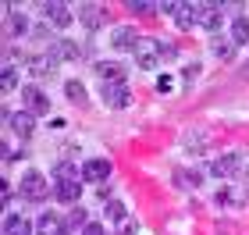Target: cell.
<instances>
[{
  "label": "cell",
  "mask_w": 249,
  "mask_h": 235,
  "mask_svg": "<svg viewBox=\"0 0 249 235\" xmlns=\"http://www.w3.org/2000/svg\"><path fill=\"white\" fill-rule=\"evenodd\" d=\"M18 193H21V199H29V203H47L50 199V193H53V185L43 178L39 171H29L21 175V185H18Z\"/></svg>",
  "instance_id": "cell-1"
},
{
  "label": "cell",
  "mask_w": 249,
  "mask_h": 235,
  "mask_svg": "<svg viewBox=\"0 0 249 235\" xmlns=\"http://www.w3.org/2000/svg\"><path fill=\"white\" fill-rule=\"evenodd\" d=\"M93 54V43H75V39H53L50 47H47V57L53 64H61V61H82Z\"/></svg>",
  "instance_id": "cell-2"
},
{
  "label": "cell",
  "mask_w": 249,
  "mask_h": 235,
  "mask_svg": "<svg viewBox=\"0 0 249 235\" xmlns=\"http://www.w3.org/2000/svg\"><path fill=\"white\" fill-rule=\"evenodd\" d=\"M135 61H139V68H142V72H153L157 64L164 61V54H160V39L142 36V39H139V47H135Z\"/></svg>",
  "instance_id": "cell-3"
},
{
  "label": "cell",
  "mask_w": 249,
  "mask_h": 235,
  "mask_svg": "<svg viewBox=\"0 0 249 235\" xmlns=\"http://www.w3.org/2000/svg\"><path fill=\"white\" fill-rule=\"evenodd\" d=\"M21 100H25V110H29L32 118L50 114V96L43 93L39 86H21Z\"/></svg>",
  "instance_id": "cell-4"
},
{
  "label": "cell",
  "mask_w": 249,
  "mask_h": 235,
  "mask_svg": "<svg viewBox=\"0 0 249 235\" xmlns=\"http://www.w3.org/2000/svg\"><path fill=\"white\" fill-rule=\"evenodd\" d=\"M139 29H135V25H114V29H110V47H114V50H135V47H139Z\"/></svg>",
  "instance_id": "cell-5"
},
{
  "label": "cell",
  "mask_w": 249,
  "mask_h": 235,
  "mask_svg": "<svg viewBox=\"0 0 249 235\" xmlns=\"http://www.w3.org/2000/svg\"><path fill=\"white\" fill-rule=\"evenodd\" d=\"M100 96H104V104L114 107V110L128 107V100H132V93H128L124 82H104V86H100Z\"/></svg>",
  "instance_id": "cell-6"
},
{
  "label": "cell",
  "mask_w": 249,
  "mask_h": 235,
  "mask_svg": "<svg viewBox=\"0 0 249 235\" xmlns=\"http://www.w3.org/2000/svg\"><path fill=\"white\" fill-rule=\"evenodd\" d=\"M4 125L15 132V136H21V139H29L32 132H36V118L29 114V110H18V114H11V110H4Z\"/></svg>",
  "instance_id": "cell-7"
},
{
  "label": "cell",
  "mask_w": 249,
  "mask_h": 235,
  "mask_svg": "<svg viewBox=\"0 0 249 235\" xmlns=\"http://www.w3.org/2000/svg\"><path fill=\"white\" fill-rule=\"evenodd\" d=\"M4 36H7V39L32 36V25H29V18H25V15H18L15 7H7V15H4Z\"/></svg>",
  "instance_id": "cell-8"
},
{
  "label": "cell",
  "mask_w": 249,
  "mask_h": 235,
  "mask_svg": "<svg viewBox=\"0 0 249 235\" xmlns=\"http://www.w3.org/2000/svg\"><path fill=\"white\" fill-rule=\"evenodd\" d=\"M110 178V161L107 157H89L82 164V182H107Z\"/></svg>",
  "instance_id": "cell-9"
},
{
  "label": "cell",
  "mask_w": 249,
  "mask_h": 235,
  "mask_svg": "<svg viewBox=\"0 0 249 235\" xmlns=\"http://www.w3.org/2000/svg\"><path fill=\"white\" fill-rule=\"evenodd\" d=\"M199 7H203V4H178V7H175V25L182 29V32L196 29V25H199Z\"/></svg>",
  "instance_id": "cell-10"
},
{
  "label": "cell",
  "mask_w": 249,
  "mask_h": 235,
  "mask_svg": "<svg viewBox=\"0 0 249 235\" xmlns=\"http://www.w3.org/2000/svg\"><path fill=\"white\" fill-rule=\"evenodd\" d=\"M242 167V153H224V157H213L210 161V171L217 175V178H228V175H235Z\"/></svg>",
  "instance_id": "cell-11"
},
{
  "label": "cell",
  "mask_w": 249,
  "mask_h": 235,
  "mask_svg": "<svg viewBox=\"0 0 249 235\" xmlns=\"http://www.w3.org/2000/svg\"><path fill=\"white\" fill-rule=\"evenodd\" d=\"M39 11L47 15V25H53V29H68V25H71V11H68V4H43Z\"/></svg>",
  "instance_id": "cell-12"
},
{
  "label": "cell",
  "mask_w": 249,
  "mask_h": 235,
  "mask_svg": "<svg viewBox=\"0 0 249 235\" xmlns=\"http://www.w3.org/2000/svg\"><path fill=\"white\" fill-rule=\"evenodd\" d=\"M217 203L221 207H242V203H249V185H224L217 193Z\"/></svg>",
  "instance_id": "cell-13"
},
{
  "label": "cell",
  "mask_w": 249,
  "mask_h": 235,
  "mask_svg": "<svg viewBox=\"0 0 249 235\" xmlns=\"http://www.w3.org/2000/svg\"><path fill=\"white\" fill-rule=\"evenodd\" d=\"M199 182H203V171H199V167H178V171H175V185L182 189V193L199 189Z\"/></svg>",
  "instance_id": "cell-14"
},
{
  "label": "cell",
  "mask_w": 249,
  "mask_h": 235,
  "mask_svg": "<svg viewBox=\"0 0 249 235\" xmlns=\"http://www.w3.org/2000/svg\"><path fill=\"white\" fill-rule=\"evenodd\" d=\"M36 235H68L64 217H61V214H39V221H36Z\"/></svg>",
  "instance_id": "cell-15"
},
{
  "label": "cell",
  "mask_w": 249,
  "mask_h": 235,
  "mask_svg": "<svg viewBox=\"0 0 249 235\" xmlns=\"http://www.w3.org/2000/svg\"><path fill=\"white\" fill-rule=\"evenodd\" d=\"M53 182H82V164L57 161V164H53Z\"/></svg>",
  "instance_id": "cell-16"
},
{
  "label": "cell",
  "mask_w": 249,
  "mask_h": 235,
  "mask_svg": "<svg viewBox=\"0 0 249 235\" xmlns=\"http://www.w3.org/2000/svg\"><path fill=\"white\" fill-rule=\"evenodd\" d=\"M78 21H82L86 29H104V25H107L104 7H100V4H82V11H78Z\"/></svg>",
  "instance_id": "cell-17"
},
{
  "label": "cell",
  "mask_w": 249,
  "mask_h": 235,
  "mask_svg": "<svg viewBox=\"0 0 249 235\" xmlns=\"http://www.w3.org/2000/svg\"><path fill=\"white\" fill-rule=\"evenodd\" d=\"M4 235H36V228H32V221L25 214H7L4 217Z\"/></svg>",
  "instance_id": "cell-18"
},
{
  "label": "cell",
  "mask_w": 249,
  "mask_h": 235,
  "mask_svg": "<svg viewBox=\"0 0 249 235\" xmlns=\"http://www.w3.org/2000/svg\"><path fill=\"white\" fill-rule=\"evenodd\" d=\"M78 196H82V182H53V199H61V203L75 207Z\"/></svg>",
  "instance_id": "cell-19"
},
{
  "label": "cell",
  "mask_w": 249,
  "mask_h": 235,
  "mask_svg": "<svg viewBox=\"0 0 249 235\" xmlns=\"http://www.w3.org/2000/svg\"><path fill=\"white\" fill-rule=\"evenodd\" d=\"M93 72L104 78V82H124V64H118V61H96Z\"/></svg>",
  "instance_id": "cell-20"
},
{
  "label": "cell",
  "mask_w": 249,
  "mask_h": 235,
  "mask_svg": "<svg viewBox=\"0 0 249 235\" xmlns=\"http://www.w3.org/2000/svg\"><path fill=\"white\" fill-rule=\"evenodd\" d=\"M221 11H224L221 4H203L199 7V25L210 29V32H217L221 29Z\"/></svg>",
  "instance_id": "cell-21"
},
{
  "label": "cell",
  "mask_w": 249,
  "mask_h": 235,
  "mask_svg": "<svg viewBox=\"0 0 249 235\" xmlns=\"http://www.w3.org/2000/svg\"><path fill=\"white\" fill-rule=\"evenodd\" d=\"M25 68L36 75V78H50L53 75V68H57V64H53L47 54H39V57H25Z\"/></svg>",
  "instance_id": "cell-22"
},
{
  "label": "cell",
  "mask_w": 249,
  "mask_h": 235,
  "mask_svg": "<svg viewBox=\"0 0 249 235\" xmlns=\"http://www.w3.org/2000/svg\"><path fill=\"white\" fill-rule=\"evenodd\" d=\"M231 43H249V15H235L231 18Z\"/></svg>",
  "instance_id": "cell-23"
},
{
  "label": "cell",
  "mask_w": 249,
  "mask_h": 235,
  "mask_svg": "<svg viewBox=\"0 0 249 235\" xmlns=\"http://www.w3.org/2000/svg\"><path fill=\"white\" fill-rule=\"evenodd\" d=\"M210 50H213V57H217V61H231L235 57V43L231 39H221V36L210 39Z\"/></svg>",
  "instance_id": "cell-24"
},
{
  "label": "cell",
  "mask_w": 249,
  "mask_h": 235,
  "mask_svg": "<svg viewBox=\"0 0 249 235\" xmlns=\"http://www.w3.org/2000/svg\"><path fill=\"white\" fill-rule=\"evenodd\" d=\"M64 96L71 100V104L82 107V104H86V86H82V78H68V82H64Z\"/></svg>",
  "instance_id": "cell-25"
},
{
  "label": "cell",
  "mask_w": 249,
  "mask_h": 235,
  "mask_svg": "<svg viewBox=\"0 0 249 235\" xmlns=\"http://www.w3.org/2000/svg\"><path fill=\"white\" fill-rule=\"evenodd\" d=\"M89 225V217H86V207H71L68 210V217H64V228L71 232V228H86Z\"/></svg>",
  "instance_id": "cell-26"
},
{
  "label": "cell",
  "mask_w": 249,
  "mask_h": 235,
  "mask_svg": "<svg viewBox=\"0 0 249 235\" xmlns=\"http://www.w3.org/2000/svg\"><path fill=\"white\" fill-rule=\"evenodd\" d=\"M0 72H4V75H0V89H4V93H11V89L18 86V68H15V64H4Z\"/></svg>",
  "instance_id": "cell-27"
},
{
  "label": "cell",
  "mask_w": 249,
  "mask_h": 235,
  "mask_svg": "<svg viewBox=\"0 0 249 235\" xmlns=\"http://www.w3.org/2000/svg\"><path fill=\"white\" fill-rule=\"evenodd\" d=\"M107 217L114 221V225L128 221V210H124V203H121V199H110V203H107Z\"/></svg>",
  "instance_id": "cell-28"
},
{
  "label": "cell",
  "mask_w": 249,
  "mask_h": 235,
  "mask_svg": "<svg viewBox=\"0 0 249 235\" xmlns=\"http://www.w3.org/2000/svg\"><path fill=\"white\" fill-rule=\"evenodd\" d=\"M124 7H128L132 15H153V11H157V4H150V0H128Z\"/></svg>",
  "instance_id": "cell-29"
},
{
  "label": "cell",
  "mask_w": 249,
  "mask_h": 235,
  "mask_svg": "<svg viewBox=\"0 0 249 235\" xmlns=\"http://www.w3.org/2000/svg\"><path fill=\"white\" fill-rule=\"evenodd\" d=\"M135 232H139V225H135L132 217H128V221H121V225H118V235H135Z\"/></svg>",
  "instance_id": "cell-30"
},
{
  "label": "cell",
  "mask_w": 249,
  "mask_h": 235,
  "mask_svg": "<svg viewBox=\"0 0 249 235\" xmlns=\"http://www.w3.org/2000/svg\"><path fill=\"white\" fill-rule=\"evenodd\" d=\"M82 235H107V228L100 225V221H89V225L82 228Z\"/></svg>",
  "instance_id": "cell-31"
},
{
  "label": "cell",
  "mask_w": 249,
  "mask_h": 235,
  "mask_svg": "<svg viewBox=\"0 0 249 235\" xmlns=\"http://www.w3.org/2000/svg\"><path fill=\"white\" fill-rule=\"evenodd\" d=\"M32 39H50V25H36L32 29Z\"/></svg>",
  "instance_id": "cell-32"
},
{
  "label": "cell",
  "mask_w": 249,
  "mask_h": 235,
  "mask_svg": "<svg viewBox=\"0 0 249 235\" xmlns=\"http://www.w3.org/2000/svg\"><path fill=\"white\" fill-rule=\"evenodd\" d=\"M199 72H203V68H199V61H196V64H189V68H185V82H192V78H196Z\"/></svg>",
  "instance_id": "cell-33"
},
{
  "label": "cell",
  "mask_w": 249,
  "mask_h": 235,
  "mask_svg": "<svg viewBox=\"0 0 249 235\" xmlns=\"http://www.w3.org/2000/svg\"><path fill=\"white\" fill-rule=\"evenodd\" d=\"M157 89H160V93H167V89H171V75H160V78H157Z\"/></svg>",
  "instance_id": "cell-34"
},
{
  "label": "cell",
  "mask_w": 249,
  "mask_h": 235,
  "mask_svg": "<svg viewBox=\"0 0 249 235\" xmlns=\"http://www.w3.org/2000/svg\"><path fill=\"white\" fill-rule=\"evenodd\" d=\"M0 185H4V189H0V193H4V203H11V196H15V189H11L7 182H0Z\"/></svg>",
  "instance_id": "cell-35"
},
{
  "label": "cell",
  "mask_w": 249,
  "mask_h": 235,
  "mask_svg": "<svg viewBox=\"0 0 249 235\" xmlns=\"http://www.w3.org/2000/svg\"><path fill=\"white\" fill-rule=\"evenodd\" d=\"M242 75H246V78H249V61H246V64H242Z\"/></svg>",
  "instance_id": "cell-36"
}]
</instances>
